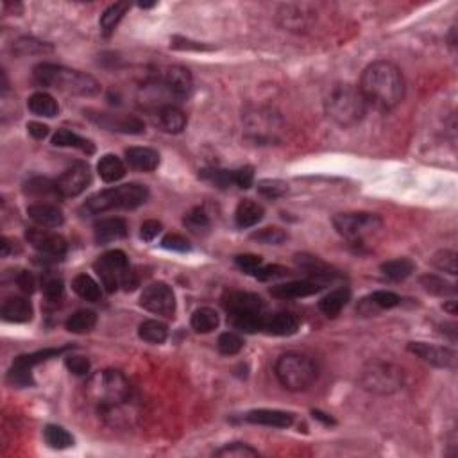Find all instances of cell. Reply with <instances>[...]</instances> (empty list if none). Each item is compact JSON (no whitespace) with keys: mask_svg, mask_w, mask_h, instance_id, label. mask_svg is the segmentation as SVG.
Listing matches in <instances>:
<instances>
[{"mask_svg":"<svg viewBox=\"0 0 458 458\" xmlns=\"http://www.w3.org/2000/svg\"><path fill=\"white\" fill-rule=\"evenodd\" d=\"M27 129H29L31 136L36 140L47 138V134H49V126H45V124L40 122H29L27 124Z\"/></svg>","mask_w":458,"mask_h":458,"instance_id":"be15d7a7","label":"cell"},{"mask_svg":"<svg viewBox=\"0 0 458 458\" xmlns=\"http://www.w3.org/2000/svg\"><path fill=\"white\" fill-rule=\"evenodd\" d=\"M27 215L40 227H60L63 226L65 215L56 205L50 202H36L27 208Z\"/></svg>","mask_w":458,"mask_h":458,"instance_id":"7402d4cb","label":"cell"},{"mask_svg":"<svg viewBox=\"0 0 458 458\" xmlns=\"http://www.w3.org/2000/svg\"><path fill=\"white\" fill-rule=\"evenodd\" d=\"M432 263L435 265L439 271H444L447 272V274H451V276H457L458 274V265H457V253H453V251H439V253L433 254L432 258Z\"/></svg>","mask_w":458,"mask_h":458,"instance_id":"816d5d0a","label":"cell"},{"mask_svg":"<svg viewBox=\"0 0 458 458\" xmlns=\"http://www.w3.org/2000/svg\"><path fill=\"white\" fill-rule=\"evenodd\" d=\"M190 325L197 333H212L219 328V313L213 308H199L192 313Z\"/></svg>","mask_w":458,"mask_h":458,"instance_id":"ab89813d","label":"cell"},{"mask_svg":"<svg viewBox=\"0 0 458 458\" xmlns=\"http://www.w3.org/2000/svg\"><path fill=\"white\" fill-rule=\"evenodd\" d=\"M222 305L224 310L227 312V315L244 312H263L265 308V302L260 295L240 290L226 292L222 298Z\"/></svg>","mask_w":458,"mask_h":458,"instance_id":"ac0fdd59","label":"cell"},{"mask_svg":"<svg viewBox=\"0 0 458 458\" xmlns=\"http://www.w3.org/2000/svg\"><path fill=\"white\" fill-rule=\"evenodd\" d=\"M235 263L239 265L244 272L254 274V272L261 267L263 260H261V256H258V254H239V256H235Z\"/></svg>","mask_w":458,"mask_h":458,"instance_id":"9f6ffc18","label":"cell"},{"mask_svg":"<svg viewBox=\"0 0 458 458\" xmlns=\"http://www.w3.org/2000/svg\"><path fill=\"white\" fill-rule=\"evenodd\" d=\"M95 272L101 278L102 285L106 287L108 292H115L116 288L122 283V278L126 274V271L129 268V261L124 251H108L106 254H102L97 261L94 263Z\"/></svg>","mask_w":458,"mask_h":458,"instance_id":"8fae6325","label":"cell"},{"mask_svg":"<svg viewBox=\"0 0 458 458\" xmlns=\"http://www.w3.org/2000/svg\"><path fill=\"white\" fill-rule=\"evenodd\" d=\"M34 79L38 84L60 89L63 94L77 97H95L101 94V84L95 77L84 72L72 70L54 63H41L34 68Z\"/></svg>","mask_w":458,"mask_h":458,"instance_id":"7a4b0ae2","label":"cell"},{"mask_svg":"<svg viewBox=\"0 0 458 458\" xmlns=\"http://www.w3.org/2000/svg\"><path fill=\"white\" fill-rule=\"evenodd\" d=\"M312 415H313V419H317V421H320L322 425H326V426H335L337 425L335 419H333L332 415L325 414V412H320V410H312Z\"/></svg>","mask_w":458,"mask_h":458,"instance_id":"03108f58","label":"cell"},{"mask_svg":"<svg viewBox=\"0 0 458 458\" xmlns=\"http://www.w3.org/2000/svg\"><path fill=\"white\" fill-rule=\"evenodd\" d=\"M408 351L425 360L426 364L440 367V369H451V367H454V360H457V354L449 347L433 346V344L426 342H410Z\"/></svg>","mask_w":458,"mask_h":458,"instance_id":"e0dca14e","label":"cell"},{"mask_svg":"<svg viewBox=\"0 0 458 458\" xmlns=\"http://www.w3.org/2000/svg\"><path fill=\"white\" fill-rule=\"evenodd\" d=\"M233 328L239 329L242 333H258L263 332L265 326V315L263 312H244V313H233L229 315Z\"/></svg>","mask_w":458,"mask_h":458,"instance_id":"f546056e","label":"cell"},{"mask_svg":"<svg viewBox=\"0 0 458 458\" xmlns=\"http://www.w3.org/2000/svg\"><path fill=\"white\" fill-rule=\"evenodd\" d=\"M246 127L251 140L258 143H272L278 140V134L281 131V120L276 113L260 108L247 113Z\"/></svg>","mask_w":458,"mask_h":458,"instance_id":"30bf717a","label":"cell"},{"mask_svg":"<svg viewBox=\"0 0 458 458\" xmlns=\"http://www.w3.org/2000/svg\"><path fill=\"white\" fill-rule=\"evenodd\" d=\"M288 274H292L287 267H281V265H265V267H260L254 276L260 281H271V280H280V278H287Z\"/></svg>","mask_w":458,"mask_h":458,"instance_id":"db71d44e","label":"cell"},{"mask_svg":"<svg viewBox=\"0 0 458 458\" xmlns=\"http://www.w3.org/2000/svg\"><path fill=\"white\" fill-rule=\"evenodd\" d=\"M360 92L367 104L381 111L394 109L405 99V77L398 65L380 60L365 68L360 79Z\"/></svg>","mask_w":458,"mask_h":458,"instance_id":"6da1fadb","label":"cell"},{"mask_svg":"<svg viewBox=\"0 0 458 458\" xmlns=\"http://www.w3.org/2000/svg\"><path fill=\"white\" fill-rule=\"evenodd\" d=\"M160 124L167 133H181L187 127V115L178 106L167 104L160 109Z\"/></svg>","mask_w":458,"mask_h":458,"instance_id":"d590c367","label":"cell"},{"mask_svg":"<svg viewBox=\"0 0 458 458\" xmlns=\"http://www.w3.org/2000/svg\"><path fill=\"white\" fill-rule=\"evenodd\" d=\"M140 306L147 312L156 313L161 317H174L175 313V295L174 290L163 281L149 285L143 288L140 295Z\"/></svg>","mask_w":458,"mask_h":458,"instance_id":"7c38bea8","label":"cell"},{"mask_svg":"<svg viewBox=\"0 0 458 458\" xmlns=\"http://www.w3.org/2000/svg\"><path fill=\"white\" fill-rule=\"evenodd\" d=\"M244 339L239 335V333H233V332H226L222 333V335L219 337V340H217V347H219V351L222 354H226V356H233V354H239L240 351L244 349Z\"/></svg>","mask_w":458,"mask_h":458,"instance_id":"bcb514c9","label":"cell"},{"mask_svg":"<svg viewBox=\"0 0 458 458\" xmlns=\"http://www.w3.org/2000/svg\"><path fill=\"white\" fill-rule=\"evenodd\" d=\"M65 364H67L68 371L75 376H86L89 373V361L84 356H67Z\"/></svg>","mask_w":458,"mask_h":458,"instance_id":"680465c9","label":"cell"},{"mask_svg":"<svg viewBox=\"0 0 458 458\" xmlns=\"http://www.w3.org/2000/svg\"><path fill=\"white\" fill-rule=\"evenodd\" d=\"M182 224L194 235H206L209 231V227H212L208 215H206V212L202 208H194L192 212H188L185 215V219H182Z\"/></svg>","mask_w":458,"mask_h":458,"instance_id":"7bdbcfd3","label":"cell"},{"mask_svg":"<svg viewBox=\"0 0 458 458\" xmlns=\"http://www.w3.org/2000/svg\"><path fill=\"white\" fill-rule=\"evenodd\" d=\"M68 349H72V346L58 347V349H41V351H36V353L22 354V356L15 358V361H13V365H11V369H9V373H8V381L11 385H15V387H20V388L33 387L34 380H33V373H31V371H33L36 365L50 360V358H56V356H60V354L67 353Z\"/></svg>","mask_w":458,"mask_h":458,"instance_id":"9c48e42d","label":"cell"},{"mask_svg":"<svg viewBox=\"0 0 458 458\" xmlns=\"http://www.w3.org/2000/svg\"><path fill=\"white\" fill-rule=\"evenodd\" d=\"M131 4L129 2H116V4L109 6L108 9H106L104 13H102L101 16V22H99V26H101V33L102 36H111L113 33H115V29L119 27V23L122 22L124 15H126L127 11H129Z\"/></svg>","mask_w":458,"mask_h":458,"instance_id":"4dcf8cb0","label":"cell"},{"mask_svg":"<svg viewBox=\"0 0 458 458\" xmlns=\"http://www.w3.org/2000/svg\"><path fill=\"white\" fill-rule=\"evenodd\" d=\"M199 175L219 188H227V187H231V185H235V181H233V170L206 168V170H201V174Z\"/></svg>","mask_w":458,"mask_h":458,"instance_id":"f5cc1de1","label":"cell"},{"mask_svg":"<svg viewBox=\"0 0 458 458\" xmlns=\"http://www.w3.org/2000/svg\"><path fill=\"white\" fill-rule=\"evenodd\" d=\"M258 192L267 199H280L288 192V185L281 179H261L258 182Z\"/></svg>","mask_w":458,"mask_h":458,"instance_id":"f907efd6","label":"cell"},{"mask_svg":"<svg viewBox=\"0 0 458 458\" xmlns=\"http://www.w3.org/2000/svg\"><path fill=\"white\" fill-rule=\"evenodd\" d=\"M421 285L425 287V290H428L430 294L435 295H454L457 294V287L453 283H447L446 280L439 276H422L421 278Z\"/></svg>","mask_w":458,"mask_h":458,"instance_id":"7dc6e473","label":"cell"},{"mask_svg":"<svg viewBox=\"0 0 458 458\" xmlns=\"http://www.w3.org/2000/svg\"><path fill=\"white\" fill-rule=\"evenodd\" d=\"M251 239L263 244V246H281L288 239V235L280 227H263L260 231L253 233Z\"/></svg>","mask_w":458,"mask_h":458,"instance_id":"681fc988","label":"cell"},{"mask_svg":"<svg viewBox=\"0 0 458 458\" xmlns=\"http://www.w3.org/2000/svg\"><path fill=\"white\" fill-rule=\"evenodd\" d=\"M126 161L136 170L153 172L160 165V154L151 147H129L126 149Z\"/></svg>","mask_w":458,"mask_h":458,"instance_id":"4316f807","label":"cell"},{"mask_svg":"<svg viewBox=\"0 0 458 458\" xmlns=\"http://www.w3.org/2000/svg\"><path fill=\"white\" fill-rule=\"evenodd\" d=\"M315 15L308 4H283L278 9V23L290 33H306L315 23Z\"/></svg>","mask_w":458,"mask_h":458,"instance_id":"5bb4252c","label":"cell"},{"mask_svg":"<svg viewBox=\"0 0 458 458\" xmlns=\"http://www.w3.org/2000/svg\"><path fill=\"white\" fill-rule=\"evenodd\" d=\"M244 419L247 422H251V425L268 426V428H290L294 425V415L288 414V412H283V410H251Z\"/></svg>","mask_w":458,"mask_h":458,"instance_id":"d6986e66","label":"cell"},{"mask_svg":"<svg viewBox=\"0 0 458 458\" xmlns=\"http://www.w3.org/2000/svg\"><path fill=\"white\" fill-rule=\"evenodd\" d=\"M299 329V319L290 312H280L265 319L263 332L268 335L276 337H290Z\"/></svg>","mask_w":458,"mask_h":458,"instance_id":"484cf974","label":"cell"},{"mask_svg":"<svg viewBox=\"0 0 458 458\" xmlns=\"http://www.w3.org/2000/svg\"><path fill=\"white\" fill-rule=\"evenodd\" d=\"M215 457L220 458H251V457H260L254 447L247 446V444L242 442H233L227 444V446L220 447V449L215 451Z\"/></svg>","mask_w":458,"mask_h":458,"instance_id":"c3c4849f","label":"cell"},{"mask_svg":"<svg viewBox=\"0 0 458 458\" xmlns=\"http://www.w3.org/2000/svg\"><path fill=\"white\" fill-rule=\"evenodd\" d=\"M72 288H74L75 294H77L81 299H84V301L88 302L101 301V295H102L101 287H99L97 281H95L92 276H88V274H79V276H75L74 281H72Z\"/></svg>","mask_w":458,"mask_h":458,"instance_id":"8d00e7d4","label":"cell"},{"mask_svg":"<svg viewBox=\"0 0 458 458\" xmlns=\"http://www.w3.org/2000/svg\"><path fill=\"white\" fill-rule=\"evenodd\" d=\"M165 86L168 88L174 97L185 99L192 94V88H194V77H192L190 70L185 67H179V65H174L167 70L165 74Z\"/></svg>","mask_w":458,"mask_h":458,"instance_id":"44dd1931","label":"cell"},{"mask_svg":"<svg viewBox=\"0 0 458 458\" xmlns=\"http://www.w3.org/2000/svg\"><path fill=\"white\" fill-rule=\"evenodd\" d=\"M45 442L49 444L53 449H67V447L74 446V437L67 432L65 428L58 425H49L43 430Z\"/></svg>","mask_w":458,"mask_h":458,"instance_id":"b9f144b4","label":"cell"},{"mask_svg":"<svg viewBox=\"0 0 458 458\" xmlns=\"http://www.w3.org/2000/svg\"><path fill=\"white\" fill-rule=\"evenodd\" d=\"M97 172L102 181L115 182L126 175V167H124L122 160H120L119 156H115V154H106V156H102L101 161H99Z\"/></svg>","mask_w":458,"mask_h":458,"instance_id":"74e56055","label":"cell"},{"mask_svg":"<svg viewBox=\"0 0 458 458\" xmlns=\"http://www.w3.org/2000/svg\"><path fill=\"white\" fill-rule=\"evenodd\" d=\"M138 335L149 344H163L168 337V329L160 320H143L138 328Z\"/></svg>","mask_w":458,"mask_h":458,"instance_id":"60d3db41","label":"cell"},{"mask_svg":"<svg viewBox=\"0 0 458 458\" xmlns=\"http://www.w3.org/2000/svg\"><path fill=\"white\" fill-rule=\"evenodd\" d=\"M367 101L360 88L353 84H339L326 99V113L335 124L342 127L356 126L367 113Z\"/></svg>","mask_w":458,"mask_h":458,"instance_id":"277c9868","label":"cell"},{"mask_svg":"<svg viewBox=\"0 0 458 458\" xmlns=\"http://www.w3.org/2000/svg\"><path fill=\"white\" fill-rule=\"evenodd\" d=\"M333 226L347 240H364L367 235H373L383 226V220L376 213L353 212L339 213L333 217Z\"/></svg>","mask_w":458,"mask_h":458,"instance_id":"ba28073f","label":"cell"},{"mask_svg":"<svg viewBox=\"0 0 458 458\" xmlns=\"http://www.w3.org/2000/svg\"><path fill=\"white\" fill-rule=\"evenodd\" d=\"M53 146L54 147H74V149L82 151L84 154H94L95 146L89 140L82 138L77 133H72L68 129H60L53 136Z\"/></svg>","mask_w":458,"mask_h":458,"instance_id":"836d02e7","label":"cell"},{"mask_svg":"<svg viewBox=\"0 0 458 458\" xmlns=\"http://www.w3.org/2000/svg\"><path fill=\"white\" fill-rule=\"evenodd\" d=\"M149 199V190L138 182L120 185V187L108 188L94 194L84 205L81 206L82 215H101L111 209H134L146 205Z\"/></svg>","mask_w":458,"mask_h":458,"instance_id":"3957f363","label":"cell"},{"mask_svg":"<svg viewBox=\"0 0 458 458\" xmlns=\"http://www.w3.org/2000/svg\"><path fill=\"white\" fill-rule=\"evenodd\" d=\"M351 292L349 288H337V290L329 292L328 295L319 301V310L325 313L326 317H337L342 312L344 306L349 302Z\"/></svg>","mask_w":458,"mask_h":458,"instance_id":"1f68e13d","label":"cell"},{"mask_svg":"<svg viewBox=\"0 0 458 458\" xmlns=\"http://www.w3.org/2000/svg\"><path fill=\"white\" fill-rule=\"evenodd\" d=\"M444 310H447L451 315H454L457 313V301H449L447 305H444Z\"/></svg>","mask_w":458,"mask_h":458,"instance_id":"003e7915","label":"cell"},{"mask_svg":"<svg viewBox=\"0 0 458 458\" xmlns=\"http://www.w3.org/2000/svg\"><path fill=\"white\" fill-rule=\"evenodd\" d=\"M89 181H92L89 167L86 163H82V161H77L70 168H67L56 182L58 188H60L61 197H77V195H81L88 188Z\"/></svg>","mask_w":458,"mask_h":458,"instance_id":"2e32d148","label":"cell"},{"mask_svg":"<svg viewBox=\"0 0 458 458\" xmlns=\"http://www.w3.org/2000/svg\"><path fill=\"white\" fill-rule=\"evenodd\" d=\"M263 215H265L263 206L258 205V202L253 201V199H244V201H240L239 206H236V212H235L236 226L244 227V229H246V227H253L263 219Z\"/></svg>","mask_w":458,"mask_h":458,"instance_id":"f1b7e54d","label":"cell"},{"mask_svg":"<svg viewBox=\"0 0 458 458\" xmlns=\"http://www.w3.org/2000/svg\"><path fill=\"white\" fill-rule=\"evenodd\" d=\"M361 302L371 306V310L367 312V315H371V313H373V306L378 310H391L394 308V306H398L399 302H401V299H399V295L394 294V292L378 290L374 292V294H371L367 299H364Z\"/></svg>","mask_w":458,"mask_h":458,"instance_id":"ee69618b","label":"cell"},{"mask_svg":"<svg viewBox=\"0 0 458 458\" xmlns=\"http://www.w3.org/2000/svg\"><path fill=\"white\" fill-rule=\"evenodd\" d=\"M33 315L34 310L29 299L20 298V295H11V298H8L2 302V319L8 320V322L23 325V322H29L33 319Z\"/></svg>","mask_w":458,"mask_h":458,"instance_id":"cb8c5ba5","label":"cell"},{"mask_svg":"<svg viewBox=\"0 0 458 458\" xmlns=\"http://www.w3.org/2000/svg\"><path fill=\"white\" fill-rule=\"evenodd\" d=\"M16 285H18L20 290L26 292V294H33V292L36 290V280H34V276L29 271L20 272L18 278H16Z\"/></svg>","mask_w":458,"mask_h":458,"instance_id":"6125c7cd","label":"cell"},{"mask_svg":"<svg viewBox=\"0 0 458 458\" xmlns=\"http://www.w3.org/2000/svg\"><path fill=\"white\" fill-rule=\"evenodd\" d=\"M160 233H161V224L158 222V220H146V222L142 224V227H140V235H142V239L146 240V242L154 240Z\"/></svg>","mask_w":458,"mask_h":458,"instance_id":"94428289","label":"cell"},{"mask_svg":"<svg viewBox=\"0 0 458 458\" xmlns=\"http://www.w3.org/2000/svg\"><path fill=\"white\" fill-rule=\"evenodd\" d=\"M23 192L31 197L41 201H56V199H63L58 188V182L53 181L49 178H31L23 187Z\"/></svg>","mask_w":458,"mask_h":458,"instance_id":"83f0119b","label":"cell"},{"mask_svg":"<svg viewBox=\"0 0 458 458\" xmlns=\"http://www.w3.org/2000/svg\"><path fill=\"white\" fill-rule=\"evenodd\" d=\"M294 261L295 265H298L299 271H302L305 274L312 276L313 280L328 281V280H333V278H339V272H337L332 265L322 261L319 256H313V254H306V253L295 254Z\"/></svg>","mask_w":458,"mask_h":458,"instance_id":"ffe728a7","label":"cell"},{"mask_svg":"<svg viewBox=\"0 0 458 458\" xmlns=\"http://www.w3.org/2000/svg\"><path fill=\"white\" fill-rule=\"evenodd\" d=\"M320 285L315 281H290L271 287V294L278 299H301L310 298L320 290Z\"/></svg>","mask_w":458,"mask_h":458,"instance_id":"d4e9b609","label":"cell"},{"mask_svg":"<svg viewBox=\"0 0 458 458\" xmlns=\"http://www.w3.org/2000/svg\"><path fill=\"white\" fill-rule=\"evenodd\" d=\"M129 229H127V222L124 219H102L99 220L97 224L94 226V235H95V242L104 246V244L115 242V240H122L126 239Z\"/></svg>","mask_w":458,"mask_h":458,"instance_id":"603a6c76","label":"cell"},{"mask_svg":"<svg viewBox=\"0 0 458 458\" xmlns=\"http://www.w3.org/2000/svg\"><path fill=\"white\" fill-rule=\"evenodd\" d=\"M120 287H124V290H134V288L138 287V276H136V272H133L131 268H127L126 274L122 278V283Z\"/></svg>","mask_w":458,"mask_h":458,"instance_id":"e7e4bbea","label":"cell"},{"mask_svg":"<svg viewBox=\"0 0 458 458\" xmlns=\"http://www.w3.org/2000/svg\"><path fill=\"white\" fill-rule=\"evenodd\" d=\"M63 290H65L63 281L56 280V278H54V280L45 281L43 285V294L49 301H60V299L63 298Z\"/></svg>","mask_w":458,"mask_h":458,"instance_id":"91938a15","label":"cell"},{"mask_svg":"<svg viewBox=\"0 0 458 458\" xmlns=\"http://www.w3.org/2000/svg\"><path fill=\"white\" fill-rule=\"evenodd\" d=\"M233 181L239 188L242 190H247V188L253 187L254 181V170L253 167H240L236 170H233Z\"/></svg>","mask_w":458,"mask_h":458,"instance_id":"6f0895ef","label":"cell"},{"mask_svg":"<svg viewBox=\"0 0 458 458\" xmlns=\"http://www.w3.org/2000/svg\"><path fill=\"white\" fill-rule=\"evenodd\" d=\"M27 108L31 109V113L38 116H47V119H53V116L58 115L60 111V106L54 101L53 95L45 94V92H36L29 97L27 101Z\"/></svg>","mask_w":458,"mask_h":458,"instance_id":"d6a6232c","label":"cell"},{"mask_svg":"<svg viewBox=\"0 0 458 458\" xmlns=\"http://www.w3.org/2000/svg\"><path fill=\"white\" fill-rule=\"evenodd\" d=\"M381 272L383 276H387L388 280L401 281L406 280V278L414 272L415 265L414 261L408 260V258H396V260H388L385 263H381Z\"/></svg>","mask_w":458,"mask_h":458,"instance_id":"f35d334b","label":"cell"},{"mask_svg":"<svg viewBox=\"0 0 458 458\" xmlns=\"http://www.w3.org/2000/svg\"><path fill=\"white\" fill-rule=\"evenodd\" d=\"M53 47L49 43H43V41H38L34 38H20V40L15 41L13 45V53L16 56H31V54H45L50 53Z\"/></svg>","mask_w":458,"mask_h":458,"instance_id":"f6af8a7d","label":"cell"},{"mask_svg":"<svg viewBox=\"0 0 458 458\" xmlns=\"http://www.w3.org/2000/svg\"><path fill=\"white\" fill-rule=\"evenodd\" d=\"M97 325V315L92 310H79V312L72 313L65 322V328L75 335H82V333H89Z\"/></svg>","mask_w":458,"mask_h":458,"instance_id":"e575fe53","label":"cell"},{"mask_svg":"<svg viewBox=\"0 0 458 458\" xmlns=\"http://www.w3.org/2000/svg\"><path fill=\"white\" fill-rule=\"evenodd\" d=\"M274 373H276L278 381L292 392L308 391L317 380L315 364L312 358L301 353L281 354L274 365Z\"/></svg>","mask_w":458,"mask_h":458,"instance_id":"5b68a950","label":"cell"},{"mask_svg":"<svg viewBox=\"0 0 458 458\" xmlns=\"http://www.w3.org/2000/svg\"><path fill=\"white\" fill-rule=\"evenodd\" d=\"M129 381L120 371L106 369L89 381V396L102 408H116L129 398Z\"/></svg>","mask_w":458,"mask_h":458,"instance_id":"52a82bcc","label":"cell"},{"mask_svg":"<svg viewBox=\"0 0 458 458\" xmlns=\"http://www.w3.org/2000/svg\"><path fill=\"white\" fill-rule=\"evenodd\" d=\"M84 116L94 124L101 126L102 129L111 131V133L124 134H143L146 133V124L133 115H111V113H99L94 109H86Z\"/></svg>","mask_w":458,"mask_h":458,"instance_id":"4fadbf2b","label":"cell"},{"mask_svg":"<svg viewBox=\"0 0 458 458\" xmlns=\"http://www.w3.org/2000/svg\"><path fill=\"white\" fill-rule=\"evenodd\" d=\"M26 239L31 247L41 254L53 258H61L67 254V240L58 233L47 231L43 227H29L26 231Z\"/></svg>","mask_w":458,"mask_h":458,"instance_id":"9a60e30c","label":"cell"},{"mask_svg":"<svg viewBox=\"0 0 458 458\" xmlns=\"http://www.w3.org/2000/svg\"><path fill=\"white\" fill-rule=\"evenodd\" d=\"M360 387L371 394L391 396L396 394L405 385V373L399 365L391 361H371L361 369Z\"/></svg>","mask_w":458,"mask_h":458,"instance_id":"8992f818","label":"cell"},{"mask_svg":"<svg viewBox=\"0 0 458 458\" xmlns=\"http://www.w3.org/2000/svg\"><path fill=\"white\" fill-rule=\"evenodd\" d=\"M161 246L168 251H178V253H187V251L192 249L190 242L182 235H178V233H170V235L165 236L161 240Z\"/></svg>","mask_w":458,"mask_h":458,"instance_id":"11a10c76","label":"cell"}]
</instances>
